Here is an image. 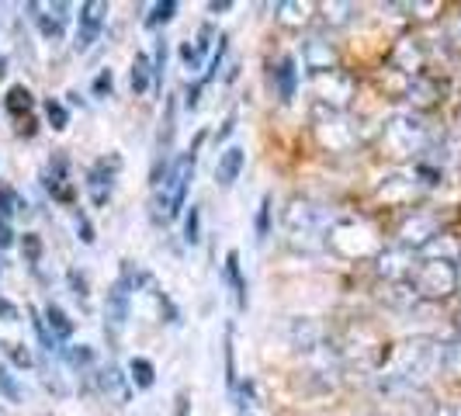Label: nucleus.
Here are the masks:
<instances>
[{
    "label": "nucleus",
    "instance_id": "de8ad7c7",
    "mask_svg": "<svg viewBox=\"0 0 461 416\" xmlns=\"http://www.w3.org/2000/svg\"><path fill=\"white\" fill-rule=\"evenodd\" d=\"M455 292H458V295H461V271H458V288H455Z\"/></svg>",
    "mask_w": 461,
    "mask_h": 416
},
{
    "label": "nucleus",
    "instance_id": "4c0bfd02",
    "mask_svg": "<svg viewBox=\"0 0 461 416\" xmlns=\"http://www.w3.org/2000/svg\"><path fill=\"white\" fill-rule=\"evenodd\" d=\"M69 288H73V295L80 302H87V277L80 275V271H69Z\"/></svg>",
    "mask_w": 461,
    "mask_h": 416
},
{
    "label": "nucleus",
    "instance_id": "0eeeda50",
    "mask_svg": "<svg viewBox=\"0 0 461 416\" xmlns=\"http://www.w3.org/2000/svg\"><path fill=\"white\" fill-rule=\"evenodd\" d=\"M28 11H32V22L39 24V32H42V39L46 42H63V35H67V22H69V4H28Z\"/></svg>",
    "mask_w": 461,
    "mask_h": 416
},
{
    "label": "nucleus",
    "instance_id": "f8f14e48",
    "mask_svg": "<svg viewBox=\"0 0 461 416\" xmlns=\"http://www.w3.org/2000/svg\"><path fill=\"white\" fill-rule=\"evenodd\" d=\"M402 136V142L395 146L399 153H420L423 146H427V129L420 125V122H410V118H399L393 122V129H389V139Z\"/></svg>",
    "mask_w": 461,
    "mask_h": 416
},
{
    "label": "nucleus",
    "instance_id": "bb28decb",
    "mask_svg": "<svg viewBox=\"0 0 461 416\" xmlns=\"http://www.w3.org/2000/svg\"><path fill=\"white\" fill-rule=\"evenodd\" d=\"M32 326H35V337H39V344H42V350H46V354H52V350H59V344H56V337L49 333L46 320H42V312H35V309H32Z\"/></svg>",
    "mask_w": 461,
    "mask_h": 416
},
{
    "label": "nucleus",
    "instance_id": "9b49d317",
    "mask_svg": "<svg viewBox=\"0 0 461 416\" xmlns=\"http://www.w3.org/2000/svg\"><path fill=\"white\" fill-rule=\"evenodd\" d=\"M129 305H132V285H125L118 277L115 285L108 288V302H104V320H108L112 330H122L129 323Z\"/></svg>",
    "mask_w": 461,
    "mask_h": 416
},
{
    "label": "nucleus",
    "instance_id": "cd10ccee",
    "mask_svg": "<svg viewBox=\"0 0 461 416\" xmlns=\"http://www.w3.org/2000/svg\"><path fill=\"white\" fill-rule=\"evenodd\" d=\"M257 243H264L267 240V232H271V194H264V202L257 208Z\"/></svg>",
    "mask_w": 461,
    "mask_h": 416
},
{
    "label": "nucleus",
    "instance_id": "c756f323",
    "mask_svg": "<svg viewBox=\"0 0 461 416\" xmlns=\"http://www.w3.org/2000/svg\"><path fill=\"white\" fill-rule=\"evenodd\" d=\"M185 240L191 247L202 240V208L198 205H191V212L185 215Z\"/></svg>",
    "mask_w": 461,
    "mask_h": 416
},
{
    "label": "nucleus",
    "instance_id": "58836bf2",
    "mask_svg": "<svg viewBox=\"0 0 461 416\" xmlns=\"http://www.w3.org/2000/svg\"><path fill=\"white\" fill-rule=\"evenodd\" d=\"M163 67H167V42H157V56H153V77L163 80Z\"/></svg>",
    "mask_w": 461,
    "mask_h": 416
},
{
    "label": "nucleus",
    "instance_id": "f704fd0d",
    "mask_svg": "<svg viewBox=\"0 0 461 416\" xmlns=\"http://www.w3.org/2000/svg\"><path fill=\"white\" fill-rule=\"evenodd\" d=\"M181 63L187 67V73H198V69H202V52H198V46L185 42V46H181Z\"/></svg>",
    "mask_w": 461,
    "mask_h": 416
},
{
    "label": "nucleus",
    "instance_id": "7c9ffc66",
    "mask_svg": "<svg viewBox=\"0 0 461 416\" xmlns=\"http://www.w3.org/2000/svg\"><path fill=\"white\" fill-rule=\"evenodd\" d=\"M22 250H24V264H39L42 260V240L35 236V232H24V240H22Z\"/></svg>",
    "mask_w": 461,
    "mask_h": 416
},
{
    "label": "nucleus",
    "instance_id": "4468645a",
    "mask_svg": "<svg viewBox=\"0 0 461 416\" xmlns=\"http://www.w3.org/2000/svg\"><path fill=\"white\" fill-rule=\"evenodd\" d=\"M69 163L63 153H56L52 160H49V170H46V187L52 191V198H59V202H73V185H69Z\"/></svg>",
    "mask_w": 461,
    "mask_h": 416
},
{
    "label": "nucleus",
    "instance_id": "2eb2a0df",
    "mask_svg": "<svg viewBox=\"0 0 461 416\" xmlns=\"http://www.w3.org/2000/svg\"><path fill=\"white\" fill-rule=\"evenodd\" d=\"M275 87H277V97L288 104L295 91H299V69H295V56H285L281 63L275 67Z\"/></svg>",
    "mask_w": 461,
    "mask_h": 416
},
{
    "label": "nucleus",
    "instance_id": "a878e982",
    "mask_svg": "<svg viewBox=\"0 0 461 416\" xmlns=\"http://www.w3.org/2000/svg\"><path fill=\"white\" fill-rule=\"evenodd\" d=\"M174 14H177V0H163L153 7V14L146 18V28H160V24L174 22Z\"/></svg>",
    "mask_w": 461,
    "mask_h": 416
},
{
    "label": "nucleus",
    "instance_id": "37998d69",
    "mask_svg": "<svg viewBox=\"0 0 461 416\" xmlns=\"http://www.w3.org/2000/svg\"><path fill=\"white\" fill-rule=\"evenodd\" d=\"M11 243H14V232H11V226L0 219V250H7Z\"/></svg>",
    "mask_w": 461,
    "mask_h": 416
},
{
    "label": "nucleus",
    "instance_id": "a18cd8bd",
    "mask_svg": "<svg viewBox=\"0 0 461 416\" xmlns=\"http://www.w3.org/2000/svg\"><path fill=\"white\" fill-rule=\"evenodd\" d=\"M187 410H191V402H187V393L177 395V410H174V416H187Z\"/></svg>",
    "mask_w": 461,
    "mask_h": 416
},
{
    "label": "nucleus",
    "instance_id": "aec40b11",
    "mask_svg": "<svg viewBox=\"0 0 461 416\" xmlns=\"http://www.w3.org/2000/svg\"><path fill=\"white\" fill-rule=\"evenodd\" d=\"M320 326L312 323V320H299V323L292 326V340H295V347L299 350H316L320 347Z\"/></svg>",
    "mask_w": 461,
    "mask_h": 416
},
{
    "label": "nucleus",
    "instance_id": "a211bd4d",
    "mask_svg": "<svg viewBox=\"0 0 461 416\" xmlns=\"http://www.w3.org/2000/svg\"><path fill=\"white\" fill-rule=\"evenodd\" d=\"M129 84H132V94H146L149 84H153V63L146 52H136L132 59V73H129Z\"/></svg>",
    "mask_w": 461,
    "mask_h": 416
},
{
    "label": "nucleus",
    "instance_id": "473e14b6",
    "mask_svg": "<svg viewBox=\"0 0 461 416\" xmlns=\"http://www.w3.org/2000/svg\"><path fill=\"white\" fill-rule=\"evenodd\" d=\"M112 91H115V77H112V69H101V73L94 77L91 94L94 97H112Z\"/></svg>",
    "mask_w": 461,
    "mask_h": 416
},
{
    "label": "nucleus",
    "instance_id": "1a4fd4ad",
    "mask_svg": "<svg viewBox=\"0 0 461 416\" xmlns=\"http://www.w3.org/2000/svg\"><path fill=\"white\" fill-rule=\"evenodd\" d=\"M115 170H118V157L108 160H97L87 170V194H91L94 208H104L112 202V191H115Z\"/></svg>",
    "mask_w": 461,
    "mask_h": 416
},
{
    "label": "nucleus",
    "instance_id": "a19ab883",
    "mask_svg": "<svg viewBox=\"0 0 461 416\" xmlns=\"http://www.w3.org/2000/svg\"><path fill=\"white\" fill-rule=\"evenodd\" d=\"M212 39H215V28H212V24H202V32H198V42H194L202 56H205L208 49H212Z\"/></svg>",
    "mask_w": 461,
    "mask_h": 416
},
{
    "label": "nucleus",
    "instance_id": "c03bdc74",
    "mask_svg": "<svg viewBox=\"0 0 461 416\" xmlns=\"http://www.w3.org/2000/svg\"><path fill=\"white\" fill-rule=\"evenodd\" d=\"M232 129H236V115H230L226 122H222V129H219V139H230Z\"/></svg>",
    "mask_w": 461,
    "mask_h": 416
},
{
    "label": "nucleus",
    "instance_id": "ea45409f",
    "mask_svg": "<svg viewBox=\"0 0 461 416\" xmlns=\"http://www.w3.org/2000/svg\"><path fill=\"white\" fill-rule=\"evenodd\" d=\"M18 316H22V312H18V305L0 295V320H4V323H18Z\"/></svg>",
    "mask_w": 461,
    "mask_h": 416
},
{
    "label": "nucleus",
    "instance_id": "4be33fe9",
    "mask_svg": "<svg viewBox=\"0 0 461 416\" xmlns=\"http://www.w3.org/2000/svg\"><path fill=\"white\" fill-rule=\"evenodd\" d=\"M97 389L108 395H125V375L115 365H108L104 371H97Z\"/></svg>",
    "mask_w": 461,
    "mask_h": 416
},
{
    "label": "nucleus",
    "instance_id": "c9c22d12",
    "mask_svg": "<svg viewBox=\"0 0 461 416\" xmlns=\"http://www.w3.org/2000/svg\"><path fill=\"white\" fill-rule=\"evenodd\" d=\"M4 350H7V357L18 365V368H32V354L24 350V344H0Z\"/></svg>",
    "mask_w": 461,
    "mask_h": 416
},
{
    "label": "nucleus",
    "instance_id": "423d86ee",
    "mask_svg": "<svg viewBox=\"0 0 461 416\" xmlns=\"http://www.w3.org/2000/svg\"><path fill=\"white\" fill-rule=\"evenodd\" d=\"M104 22H108V4H104V0H87V4H80V14H77V42H73V49H77V52H87V49L101 39Z\"/></svg>",
    "mask_w": 461,
    "mask_h": 416
},
{
    "label": "nucleus",
    "instance_id": "393cba45",
    "mask_svg": "<svg viewBox=\"0 0 461 416\" xmlns=\"http://www.w3.org/2000/svg\"><path fill=\"white\" fill-rule=\"evenodd\" d=\"M46 118H49V125H52L56 132H63V129L69 125L67 104H63V101H56V97H49V101H46Z\"/></svg>",
    "mask_w": 461,
    "mask_h": 416
},
{
    "label": "nucleus",
    "instance_id": "5701e85b",
    "mask_svg": "<svg viewBox=\"0 0 461 416\" xmlns=\"http://www.w3.org/2000/svg\"><path fill=\"white\" fill-rule=\"evenodd\" d=\"M440 368L447 371L451 378H461V340L440 347Z\"/></svg>",
    "mask_w": 461,
    "mask_h": 416
},
{
    "label": "nucleus",
    "instance_id": "9d476101",
    "mask_svg": "<svg viewBox=\"0 0 461 416\" xmlns=\"http://www.w3.org/2000/svg\"><path fill=\"white\" fill-rule=\"evenodd\" d=\"M378 271H382V277H389L393 285H410V277H413V271H416L413 250H406V247L385 250V254H382V264H378Z\"/></svg>",
    "mask_w": 461,
    "mask_h": 416
},
{
    "label": "nucleus",
    "instance_id": "dca6fc26",
    "mask_svg": "<svg viewBox=\"0 0 461 416\" xmlns=\"http://www.w3.org/2000/svg\"><path fill=\"white\" fill-rule=\"evenodd\" d=\"M226 285H230L232 295H236V305L247 309L250 295H247V277H243V267H240V254H236V250L226 254Z\"/></svg>",
    "mask_w": 461,
    "mask_h": 416
},
{
    "label": "nucleus",
    "instance_id": "7ed1b4c3",
    "mask_svg": "<svg viewBox=\"0 0 461 416\" xmlns=\"http://www.w3.org/2000/svg\"><path fill=\"white\" fill-rule=\"evenodd\" d=\"M410 288L416 292V299H434V302L447 299L458 288V267H455V260H447V257L420 260L413 277H410Z\"/></svg>",
    "mask_w": 461,
    "mask_h": 416
},
{
    "label": "nucleus",
    "instance_id": "20e7f679",
    "mask_svg": "<svg viewBox=\"0 0 461 416\" xmlns=\"http://www.w3.org/2000/svg\"><path fill=\"white\" fill-rule=\"evenodd\" d=\"M382 395L393 402V410L399 416H438L434 399L423 393L420 385H393V382H382Z\"/></svg>",
    "mask_w": 461,
    "mask_h": 416
},
{
    "label": "nucleus",
    "instance_id": "79ce46f5",
    "mask_svg": "<svg viewBox=\"0 0 461 416\" xmlns=\"http://www.w3.org/2000/svg\"><path fill=\"white\" fill-rule=\"evenodd\" d=\"M240 399H243V402H240V413H247V410L254 406V402H250V399H254V382H250V378L240 385Z\"/></svg>",
    "mask_w": 461,
    "mask_h": 416
},
{
    "label": "nucleus",
    "instance_id": "f257e3e1",
    "mask_svg": "<svg viewBox=\"0 0 461 416\" xmlns=\"http://www.w3.org/2000/svg\"><path fill=\"white\" fill-rule=\"evenodd\" d=\"M440 368V347L434 340H410L395 350L393 371L382 382L393 385H420L423 378H430Z\"/></svg>",
    "mask_w": 461,
    "mask_h": 416
},
{
    "label": "nucleus",
    "instance_id": "72a5a7b5",
    "mask_svg": "<svg viewBox=\"0 0 461 416\" xmlns=\"http://www.w3.org/2000/svg\"><path fill=\"white\" fill-rule=\"evenodd\" d=\"M226 382L236 389V350H232V326H226Z\"/></svg>",
    "mask_w": 461,
    "mask_h": 416
},
{
    "label": "nucleus",
    "instance_id": "39448f33",
    "mask_svg": "<svg viewBox=\"0 0 461 416\" xmlns=\"http://www.w3.org/2000/svg\"><path fill=\"white\" fill-rule=\"evenodd\" d=\"M285 226L288 232L302 240V236H320L330 226V212L323 205H312V202H292L285 212Z\"/></svg>",
    "mask_w": 461,
    "mask_h": 416
},
{
    "label": "nucleus",
    "instance_id": "f03ea898",
    "mask_svg": "<svg viewBox=\"0 0 461 416\" xmlns=\"http://www.w3.org/2000/svg\"><path fill=\"white\" fill-rule=\"evenodd\" d=\"M194 163H198V149L177 157L170 163V170L163 174V181L157 185V208L163 212V219H177L181 215V208L187 202V187L194 181Z\"/></svg>",
    "mask_w": 461,
    "mask_h": 416
},
{
    "label": "nucleus",
    "instance_id": "6ab92c4d",
    "mask_svg": "<svg viewBox=\"0 0 461 416\" xmlns=\"http://www.w3.org/2000/svg\"><path fill=\"white\" fill-rule=\"evenodd\" d=\"M129 382L136 385V389H153V382H157V368H153V361L149 357H132L129 361Z\"/></svg>",
    "mask_w": 461,
    "mask_h": 416
},
{
    "label": "nucleus",
    "instance_id": "6e6552de",
    "mask_svg": "<svg viewBox=\"0 0 461 416\" xmlns=\"http://www.w3.org/2000/svg\"><path fill=\"white\" fill-rule=\"evenodd\" d=\"M440 222L434 215H427V212H416L410 215L406 222H402V230H399V247H406V250H416V247H427V243H434L440 236Z\"/></svg>",
    "mask_w": 461,
    "mask_h": 416
},
{
    "label": "nucleus",
    "instance_id": "412c9836",
    "mask_svg": "<svg viewBox=\"0 0 461 416\" xmlns=\"http://www.w3.org/2000/svg\"><path fill=\"white\" fill-rule=\"evenodd\" d=\"M32 104H35V97H32V91H28V87H22V84H18V87H11V91H7V97H4V108H7L14 118L28 115V112H32Z\"/></svg>",
    "mask_w": 461,
    "mask_h": 416
},
{
    "label": "nucleus",
    "instance_id": "e433bc0d",
    "mask_svg": "<svg viewBox=\"0 0 461 416\" xmlns=\"http://www.w3.org/2000/svg\"><path fill=\"white\" fill-rule=\"evenodd\" d=\"M73 219H77V232H80V240H84V243L91 247V243H94V226H91V219H87V215H84L80 208H77V215H73Z\"/></svg>",
    "mask_w": 461,
    "mask_h": 416
},
{
    "label": "nucleus",
    "instance_id": "f3484780",
    "mask_svg": "<svg viewBox=\"0 0 461 416\" xmlns=\"http://www.w3.org/2000/svg\"><path fill=\"white\" fill-rule=\"evenodd\" d=\"M42 320H46L49 333L56 337V344H67L69 337H73V320H69L59 305H52V302H49L46 309H42Z\"/></svg>",
    "mask_w": 461,
    "mask_h": 416
},
{
    "label": "nucleus",
    "instance_id": "2f4dec72",
    "mask_svg": "<svg viewBox=\"0 0 461 416\" xmlns=\"http://www.w3.org/2000/svg\"><path fill=\"white\" fill-rule=\"evenodd\" d=\"M0 393L7 395V402H22V385L14 382V375L7 368H0Z\"/></svg>",
    "mask_w": 461,
    "mask_h": 416
},
{
    "label": "nucleus",
    "instance_id": "ddd939ff",
    "mask_svg": "<svg viewBox=\"0 0 461 416\" xmlns=\"http://www.w3.org/2000/svg\"><path fill=\"white\" fill-rule=\"evenodd\" d=\"M243 163H247V153H243V146H230L219 163H215V185L219 187H232L240 181V174H243Z\"/></svg>",
    "mask_w": 461,
    "mask_h": 416
},
{
    "label": "nucleus",
    "instance_id": "c85d7f7f",
    "mask_svg": "<svg viewBox=\"0 0 461 416\" xmlns=\"http://www.w3.org/2000/svg\"><path fill=\"white\" fill-rule=\"evenodd\" d=\"M18 208H22V202H18V194H14V187H11V185H4V181H0V219L7 222V219H11L14 212H18Z\"/></svg>",
    "mask_w": 461,
    "mask_h": 416
},
{
    "label": "nucleus",
    "instance_id": "b1692460",
    "mask_svg": "<svg viewBox=\"0 0 461 416\" xmlns=\"http://www.w3.org/2000/svg\"><path fill=\"white\" fill-rule=\"evenodd\" d=\"M59 354L67 357V365L69 368H91L94 365V350L91 347H59Z\"/></svg>",
    "mask_w": 461,
    "mask_h": 416
},
{
    "label": "nucleus",
    "instance_id": "49530a36",
    "mask_svg": "<svg viewBox=\"0 0 461 416\" xmlns=\"http://www.w3.org/2000/svg\"><path fill=\"white\" fill-rule=\"evenodd\" d=\"M232 4L230 0H212V4H208V11H212V14H219V11H230Z\"/></svg>",
    "mask_w": 461,
    "mask_h": 416
}]
</instances>
